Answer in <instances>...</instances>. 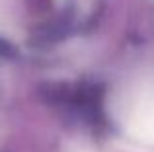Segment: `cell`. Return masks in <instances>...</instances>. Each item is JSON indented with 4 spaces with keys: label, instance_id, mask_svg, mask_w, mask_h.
I'll return each instance as SVG.
<instances>
[{
    "label": "cell",
    "instance_id": "obj_1",
    "mask_svg": "<svg viewBox=\"0 0 154 152\" xmlns=\"http://www.w3.org/2000/svg\"><path fill=\"white\" fill-rule=\"evenodd\" d=\"M135 131L140 138L154 142V99L143 103L135 115Z\"/></svg>",
    "mask_w": 154,
    "mask_h": 152
}]
</instances>
